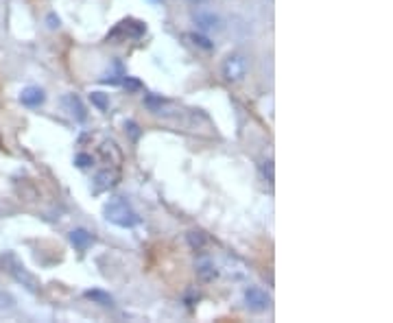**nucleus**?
I'll return each instance as SVG.
<instances>
[{"label": "nucleus", "instance_id": "obj_1", "mask_svg": "<svg viewBox=\"0 0 393 323\" xmlns=\"http://www.w3.org/2000/svg\"><path fill=\"white\" fill-rule=\"evenodd\" d=\"M103 214L109 223L114 225H119V227H133L138 225V221H140V217H138L133 210H131V205L123 199H111L109 203H105L103 207Z\"/></svg>", "mask_w": 393, "mask_h": 323}, {"label": "nucleus", "instance_id": "obj_2", "mask_svg": "<svg viewBox=\"0 0 393 323\" xmlns=\"http://www.w3.org/2000/svg\"><path fill=\"white\" fill-rule=\"evenodd\" d=\"M3 264L7 267V271L11 273V278L18 284H22L27 291H31V293H37L40 291V280L13 256V253H5V256H3Z\"/></svg>", "mask_w": 393, "mask_h": 323}, {"label": "nucleus", "instance_id": "obj_3", "mask_svg": "<svg viewBox=\"0 0 393 323\" xmlns=\"http://www.w3.org/2000/svg\"><path fill=\"white\" fill-rule=\"evenodd\" d=\"M147 33V27L143 25V22L138 20H123L116 25V29H114L109 35H107V42H116V39H138L143 37Z\"/></svg>", "mask_w": 393, "mask_h": 323}, {"label": "nucleus", "instance_id": "obj_4", "mask_svg": "<svg viewBox=\"0 0 393 323\" xmlns=\"http://www.w3.org/2000/svg\"><path fill=\"white\" fill-rule=\"evenodd\" d=\"M247 59L243 57V55H229L225 61H223V77L227 79V81H232V83H236V81H241L245 75H247Z\"/></svg>", "mask_w": 393, "mask_h": 323}, {"label": "nucleus", "instance_id": "obj_5", "mask_svg": "<svg viewBox=\"0 0 393 323\" xmlns=\"http://www.w3.org/2000/svg\"><path fill=\"white\" fill-rule=\"evenodd\" d=\"M245 304H247V308L253 310V312H265V310L271 308V297H269V293H265L262 288L251 286V288L245 291Z\"/></svg>", "mask_w": 393, "mask_h": 323}, {"label": "nucleus", "instance_id": "obj_6", "mask_svg": "<svg viewBox=\"0 0 393 323\" xmlns=\"http://www.w3.org/2000/svg\"><path fill=\"white\" fill-rule=\"evenodd\" d=\"M61 105H64V109L71 114L75 121L83 123L87 118V111H85V107H83V103H81V99L77 95H66L61 99Z\"/></svg>", "mask_w": 393, "mask_h": 323}, {"label": "nucleus", "instance_id": "obj_7", "mask_svg": "<svg viewBox=\"0 0 393 323\" xmlns=\"http://www.w3.org/2000/svg\"><path fill=\"white\" fill-rule=\"evenodd\" d=\"M197 278L201 280V282H214L217 278H219V269L214 267V262L210 260V258H201V260H197Z\"/></svg>", "mask_w": 393, "mask_h": 323}, {"label": "nucleus", "instance_id": "obj_8", "mask_svg": "<svg viewBox=\"0 0 393 323\" xmlns=\"http://www.w3.org/2000/svg\"><path fill=\"white\" fill-rule=\"evenodd\" d=\"M195 22L203 31H221L223 29V20L214 13H195Z\"/></svg>", "mask_w": 393, "mask_h": 323}, {"label": "nucleus", "instance_id": "obj_9", "mask_svg": "<svg viewBox=\"0 0 393 323\" xmlns=\"http://www.w3.org/2000/svg\"><path fill=\"white\" fill-rule=\"evenodd\" d=\"M71 243H73L75 249L85 251V249H90L92 245H95V236H92L87 229H73V232H71Z\"/></svg>", "mask_w": 393, "mask_h": 323}, {"label": "nucleus", "instance_id": "obj_10", "mask_svg": "<svg viewBox=\"0 0 393 323\" xmlns=\"http://www.w3.org/2000/svg\"><path fill=\"white\" fill-rule=\"evenodd\" d=\"M20 101H22V105H27V107H40L46 101V95H44V90H40V87H27L20 95Z\"/></svg>", "mask_w": 393, "mask_h": 323}, {"label": "nucleus", "instance_id": "obj_11", "mask_svg": "<svg viewBox=\"0 0 393 323\" xmlns=\"http://www.w3.org/2000/svg\"><path fill=\"white\" fill-rule=\"evenodd\" d=\"M85 297L90 299V302H95V304H99V306H105V308H111V306H114V297H111L109 293L99 291V288L85 291Z\"/></svg>", "mask_w": 393, "mask_h": 323}, {"label": "nucleus", "instance_id": "obj_12", "mask_svg": "<svg viewBox=\"0 0 393 323\" xmlns=\"http://www.w3.org/2000/svg\"><path fill=\"white\" fill-rule=\"evenodd\" d=\"M114 179H116V175L109 173V171L99 173L97 179H95V193H103V190L111 188V186H114Z\"/></svg>", "mask_w": 393, "mask_h": 323}, {"label": "nucleus", "instance_id": "obj_13", "mask_svg": "<svg viewBox=\"0 0 393 323\" xmlns=\"http://www.w3.org/2000/svg\"><path fill=\"white\" fill-rule=\"evenodd\" d=\"M188 39L195 44V46H199V49H203V51H212L214 49V44L207 39V37H203V35H197V33H191L188 35Z\"/></svg>", "mask_w": 393, "mask_h": 323}, {"label": "nucleus", "instance_id": "obj_14", "mask_svg": "<svg viewBox=\"0 0 393 323\" xmlns=\"http://www.w3.org/2000/svg\"><path fill=\"white\" fill-rule=\"evenodd\" d=\"M90 101H92V105H97L101 111H105V109L109 107V99L103 95V92H92V95H90Z\"/></svg>", "mask_w": 393, "mask_h": 323}, {"label": "nucleus", "instance_id": "obj_15", "mask_svg": "<svg viewBox=\"0 0 393 323\" xmlns=\"http://www.w3.org/2000/svg\"><path fill=\"white\" fill-rule=\"evenodd\" d=\"M75 162H77L79 169H87V166L95 164V159H92V155H87V153H79V155L75 157Z\"/></svg>", "mask_w": 393, "mask_h": 323}, {"label": "nucleus", "instance_id": "obj_16", "mask_svg": "<svg viewBox=\"0 0 393 323\" xmlns=\"http://www.w3.org/2000/svg\"><path fill=\"white\" fill-rule=\"evenodd\" d=\"M188 243H191L193 249H201L205 240H203V236H201L199 232H191V234H188Z\"/></svg>", "mask_w": 393, "mask_h": 323}, {"label": "nucleus", "instance_id": "obj_17", "mask_svg": "<svg viewBox=\"0 0 393 323\" xmlns=\"http://www.w3.org/2000/svg\"><path fill=\"white\" fill-rule=\"evenodd\" d=\"M123 85H125L129 92H138V90L143 87V83H140V81H135V79H131V77H127V75H125V79H123Z\"/></svg>", "mask_w": 393, "mask_h": 323}, {"label": "nucleus", "instance_id": "obj_18", "mask_svg": "<svg viewBox=\"0 0 393 323\" xmlns=\"http://www.w3.org/2000/svg\"><path fill=\"white\" fill-rule=\"evenodd\" d=\"M262 171H265V177L273 183V162H265V166H262Z\"/></svg>", "mask_w": 393, "mask_h": 323}, {"label": "nucleus", "instance_id": "obj_19", "mask_svg": "<svg viewBox=\"0 0 393 323\" xmlns=\"http://www.w3.org/2000/svg\"><path fill=\"white\" fill-rule=\"evenodd\" d=\"M127 129H129V133H131L133 140H135L138 135H140V133H138V125H135V123H127Z\"/></svg>", "mask_w": 393, "mask_h": 323}, {"label": "nucleus", "instance_id": "obj_20", "mask_svg": "<svg viewBox=\"0 0 393 323\" xmlns=\"http://www.w3.org/2000/svg\"><path fill=\"white\" fill-rule=\"evenodd\" d=\"M49 27H51V29H57V27H59V18L49 16Z\"/></svg>", "mask_w": 393, "mask_h": 323}, {"label": "nucleus", "instance_id": "obj_21", "mask_svg": "<svg viewBox=\"0 0 393 323\" xmlns=\"http://www.w3.org/2000/svg\"><path fill=\"white\" fill-rule=\"evenodd\" d=\"M191 3H197L199 5V3H205V0H191Z\"/></svg>", "mask_w": 393, "mask_h": 323}]
</instances>
